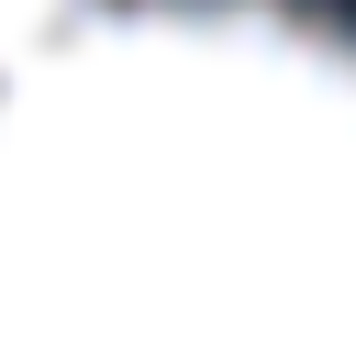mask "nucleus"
<instances>
[{"mask_svg": "<svg viewBox=\"0 0 356 345\" xmlns=\"http://www.w3.org/2000/svg\"><path fill=\"white\" fill-rule=\"evenodd\" d=\"M0 345H356V33L67 0L0 67Z\"/></svg>", "mask_w": 356, "mask_h": 345, "instance_id": "obj_1", "label": "nucleus"}, {"mask_svg": "<svg viewBox=\"0 0 356 345\" xmlns=\"http://www.w3.org/2000/svg\"><path fill=\"white\" fill-rule=\"evenodd\" d=\"M56 11H67V0H0V67H11V56H22V45L56 22Z\"/></svg>", "mask_w": 356, "mask_h": 345, "instance_id": "obj_2", "label": "nucleus"}]
</instances>
